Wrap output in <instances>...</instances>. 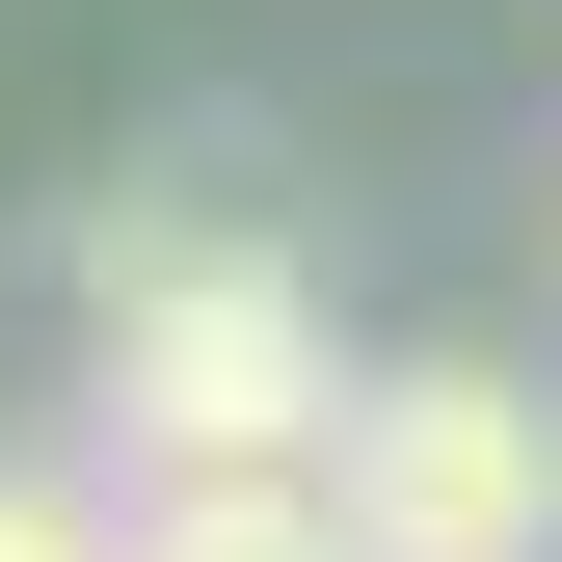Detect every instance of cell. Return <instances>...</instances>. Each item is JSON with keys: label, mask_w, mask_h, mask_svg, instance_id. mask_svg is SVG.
<instances>
[{"label": "cell", "mask_w": 562, "mask_h": 562, "mask_svg": "<svg viewBox=\"0 0 562 562\" xmlns=\"http://www.w3.org/2000/svg\"><path fill=\"white\" fill-rule=\"evenodd\" d=\"M81 348H108L134 482H295L348 429V348H322L295 241H268L241 188H108L81 215Z\"/></svg>", "instance_id": "cell-1"}, {"label": "cell", "mask_w": 562, "mask_h": 562, "mask_svg": "<svg viewBox=\"0 0 562 562\" xmlns=\"http://www.w3.org/2000/svg\"><path fill=\"white\" fill-rule=\"evenodd\" d=\"M322 509H348V562H562V402L509 348H402V375H348Z\"/></svg>", "instance_id": "cell-2"}, {"label": "cell", "mask_w": 562, "mask_h": 562, "mask_svg": "<svg viewBox=\"0 0 562 562\" xmlns=\"http://www.w3.org/2000/svg\"><path fill=\"white\" fill-rule=\"evenodd\" d=\"M108 562H348V509H322V456H295V482H134Z\"/></svg>", "instance_id": "cell-3"}, {"label": "cell", "mask_w": 562, "mask_h": 562, "mask_svg": "<svg viewBox=\"0 0 562 562\" xmlns=\"http://www.w3.org/2000/svg\"><path fill=\"white\" fill-rule=\"evenodd\" d=\"M134 509H81V482H54V456H0V562H108Z\"/></svg>", "instance_id": "cell-4"}]
</instances>
